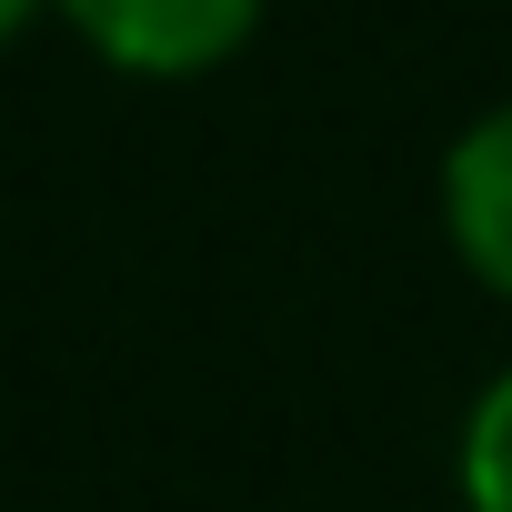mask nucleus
I'll list each match as a JSON object with an SVG mask.
<instances>
[{
  "instance_id": "nucleus-3",
  "label": "nucleus",
  "mask_w": 512,
  "mask_h": 512,
  "mask_svg": "<svg viewBox=\"0 0 512 512\" xmlns=\"http://www.w3.org/2000/svg\"><path fill=\"white\" fill-rule=\"evenodd\" d=\"M452 472H462V512H512V362L472 392Z\"/></svg>"
},
{
  "instance_id": "nucleus-1",
  "label": "nucleus",
  "mask_w": 512,
  "mask_h": 512,
  "mask_svg": "<svg viewBox=\"0 0 512 512\" xmlns=\"http://www.w3.org/2000/svg\"><path fill=\"white\" fill-rule=\"evenodd\" d=\"M51 11L131 81H191L221 71L251 31H262V0H51Z\"/></svg>"
},
{
  "instance_id": "nucleus-2",
  "label": "nucleus",
  "mask_w": 512,
  "mask_h": 512,
  "mask_svg": "<svg viewBox=\"0 0 512 512\" xmlns=\"http://www.w3.org/2000/svg\"><path fill=\"white\" fill-rule=\"evenodd\" d=\"M442 231H452V251H462V272L512 302V101L482 111V121L442 151Z\"/></svg>"
},
{
  "instance_id": "nucleus-4",
  "label": "nucleus",
  "mask_w": 512,
  "mask_h": 512,
  "mask_svg": "<svg viewBox=\"0 0 512 512\" xmlns=\"http://www.w3.org/2000/svg\"><path fill=\"white\" fill-rule=\"evenodd\" d=\"M31 11H41V0H0V41H11V31H21Z\"/></svg>"
}]
</instances>
